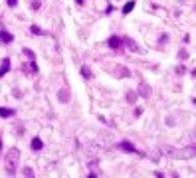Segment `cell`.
<instances>
[{
  "label": "cell",
  "mask_w": 196,
  "mask_h": 178,
  "mask_svg": "<svg viewBox=\"0 0 196 178\" xmlns=\"http://www.w3.org/2000/svg\"><path fill=\"white\" fill-rule=\"evenodd\" d=\"M18 160H20V150L16 146H12L10 150L6 152V172L10 176L16 174V164H18Z\"/></svg>",
  "instance_id": "6da1fadb"
},
{
  "label": "cell",
  "mask_w": 196,
  "mask_h": 178,
  "mask_svg": "<svg viewBox=\"0 0 196 178\" xmlns=\"http://www.w3.org/2000/svg\"><path fill=\"white\" fill-rule=\"evenodd\" d=\"M170 156H174V158H194L196 156V145L184 146V148H180V150H172Z\"/></svg>",
  "instance_id": "7a4b0ae2"
},
{
  "label": "cell",
  "mask_w": 196,
  "mask_h": 178,
  "mask_svg": "<svg viewBox=\"0 0 196 178\" xmlns=\"http://www.w3.org/2000/svg\"><path fill=\"white\" fill-rule=\"evenodd\" d=\"M117 146L121 148V150H125V152H133V154H141V150H137V146H135V145H131L129 141H121Z\"/></svg>",
  "instance_id": "3957f363"
},
{
  "label": "cell",
  "mask_w": 196,
  "mask_h": 178,
  "mask_svg": "<svg viewBox=\"0 0 196 178\" xmlns=\"http://www.w3.org/2000/svg\"><path fill=\"white\" fill-rule=\"evenodd\" d=\"M121 44H125L129 48V52H139V46H137V42L135 40H131V38H121Z\"/></svg>",
  "instance_id": "277c9868"
},
{
  "label": "cell",
  "mask_w": 196,
  "mask_h": 178,
  "mask_svg": "<svg viewBox=\"0 0 196 178\" xmlns=\"http://www.w3.org/2000/svg\"><path fill=\"white\" fill-rule=\"evenodd\" d=\"M113 75H115V77H129V75H131V71H129L125 65H115Z\"/></svg>",
  "instance_id": "5b68a950"
},
{
  "label": "cell",
  "mask_w": 196,
  "mask_h": 178,
  "mask_svg": "<svg viewBox=\"0 0 196 178\" xmlns=\"http://www.w3.org/2000/svg\"><path fill=\"white\" fill-rule=\"evenodd\" d=\"M57 99H60V103H68L69 101V87L57 89Z\"/></svg>",
  "instance_id": "8992f818"
},
{
  "label": "cell",
  "mask_w": 196,
  "mask_h": 178,
  "mask_svg": "<svg viewBox=\"0 0 196 178\" xmlns=\"http://www.w3.org/2000/svg\"><path fill=\"white\" fill-rule=\"evenodd\" d=\"M10 65H12L10 57H4V59H2V63H0V77H4V75L8 73V69H10Z\"/></svg>",
  "instance_id": "52a82bcc"
},
{
  "label": "cell",
  "mask_w": 196,
  "mask_h": 178,
  "mask_svg": "<svg viewBox=\"0 0 196 178\" xmlns=\"http://www.w3.org/2000/svg\"><path fill=\"white\" fill-rule=\"evenodd\" d=\"M107 46H109L111 50H119L121 48V36H111L109 40H107Z\"/></svg>",
  "instance_id": "ba28073f"
},
{
  "label": "cell",
  "mask_w": 196,
  "mask_h": 178,
  "mask_svg": "<svg viewBox=\"0 0 196 178\" xmlns=\"http://www.w3.org/2000/svg\"><path fill=\"white\" fill-rule=\"evenodd\" d=\"M139 95H143L145 99H149V97H151V87H149V83H141L139 85Z\"/></svg>",
  "instance_id": "9c48e42d"
},
{
  "label": "cell",
  "mask_w": 196,
  "mask_h": 178,
  "mask_svg": "<svg viewBox=\"0 0 196 178\" xmlns=\"http://www.w3.org/2000/svg\"><path fill=\"white\" fill-rule=\"evenodd\" d=\"M14 40V36H12L10 32H6V30H0V42H2V44H10V42Z\"/></svg>",
  "instance_id": "30bf717a"
},
{
  "label": "cell",
  "mask_w": 196,
  "mask_h": 178,
  "mask_svg": "<svg viewBox=\"0 0 196 178\" xmlns=\"http://www.w3.org/2000/svg\"><path fill=\"white\" fill-rule=\"evenodd\" d=\"M12 115H16V111H14V109L0 107V117H2V119H8V117H12Z\"/></svg>",
  "instance_id": "8fae6325"
},
{
  "label": "cell",
  "mask_w": 196,
  "mask_h": 178,
  "mask_svg": "<svg viewBox=\"0 0 196 178\" xmlns=\"http://www.w3.org/2000/svg\"><path fill=\"white\" fill-rule=\"evenodd\" d=\"M30 145H32V148H34V150H42L44 143H42V139H40V137H34V139H32V143H30Z\"/></svg>",
  "instance_id": "7c38bea8"
},
{
  "label": "cell",
  "mask_w": 196,
  "mask_h": 178,
  "mask_svg": "<svg viewBox=\"0 0 196 178\" xmlns=\"http://www.w3.org/2000/svg\"><path fill=\"white\" fill-rule=\"evenodd\" d=\"M137 99H139V93L137 91H127V101L129 103H137Z\"/></svg>",
  "instance_id": "4fadbf2b"
},
{
  "label": "cell",
  "mask_w": 196,
  "mask_h": 178,
  "mask_svg": "<svg viewBox=\"0 0 196 178\" xmlns=\"http://www.w3.org/2000/svg\"><path fill=\"white\" fill-rule=\"evenodd\" d=\"M135 0H129V2L127 4H125V6H123V14H129V12H131L133 10V8H135Z\"/></svg>",
  "instance_id": "5bb4252c"
},
{
  "label": "cell",
  "mask_w": 196,
  "mask_h": 178,
  "mask_svg": "<svg viewBox=\"0 0 196 178\" xmlns=\"http://www.w3.org/2000/svg\"><path fill=\"white\" fill-rule=\"evenodd\" d=\"M81 75H83L85 79H91V77H93V73H91V69H89L87 65H83V67H81Z\"/></svg>",
  "instance_id": "9a60e30c"
},
{
  "label": "cell",
  "mask_w": 196,
  "mask_h": 178,
  "mask_svg": "<svg viewBox=\"0 0 196 178\" xmlns=\"http://www.w3.org/2000/svg\"><path fill=\"white\" fill-rule=\"evenodd\" d=\"M30 30H32V34H36V36H42V34H44V30H42L40 26H36V24H34Z\"/></svg>",
  "instance_id": "2e32d148"
},
{
  "label": "cell",
  "mask_w": 196,
  "mask_h": 178,
  "mask_svg": "<svg viewBox=\"0 0 196 178\" xmlns=\"http://www.w3.org/2000/svg\"><path fill=\"white\" fill-rule=\"evenodd\" d=\"M22 174H24V176H30V178H32V176H34V170H32L30 166H26V168H22Z\"/></svg>",
  "instance_id": "e0dca14e"
},
{
  "label": "cell",
  "mask_w": 196,
  "mask_h": 178,
  "mask_svg": "<svg viewBox=\"0 0 196 178\" xmlns=\"http://www.w3.org/2000/svg\"><path fill=\"white\" fill-rule=\"evenodd\" d=\"M42 6V0H32V10H40Z\"/></svg>",
  "instance_id": "ac0fdd59"
},
{
  "label": "cell",
  "mask_w": 196,
  "mask_h": 178,
  "mask_svg": "<svg viewBox=\"0 0 196 178\" xmlns=\"http://www.w3.org/2000/svg\"><path fill=\"white\" fill-rule=\"evenodd\" d=\"M178 57H180V59H186V57H188V52H186V50H180V52H178Z\"/></svg>",
  "instance_id": "d6986e66"
},
{
  "label": "cell",
  "mask_w": 196,
  "mask_h": 178,
  "mask_svg": "<svg viewBox=\"0 0 196 178\" xmlns=\"http://www.w3.org/2000/svg\"><path fill=\"white\" fill-rule=\"evenodd\" d=\"M24 54H26L30 59H34V52H32V50H24Z\"/></svg>",
  "instance_id": "ffe728a7"
},
{
  "label": "cell",
  "mask_w": 196,
  "mask_h": 178,
  "mask_svg": "<svg viewBox=\"0 0 196 178\" xmlns=\"http://www.w3.org/2000/svg\"><path fill=\"white\" fill-rule=\"evenodd\" d=\"M6 2H8V6H10V8H14L16 4H18V0H6Z\"/></svg>",
  "instance_id": "44dd1931"
},
{
  "label": "cell",
  "mask_w": 196,
  "mask_h": 178,
  "mask_svg": "<svg viewBox=\"0 0 196 178\" xmlns=\"http://www.w3.org/2000/svg\"><path fill=\"white\" fill-rule=\"evenodd\" d=\"M141 113H143V107H137V109H135V115H137V117H139V115H141Z\"/></svg>",
  "instance_id": "7402d4cb"
},
{
  "label": "cell",
  "mask_w": 196,
  "mask_h": 178,
  "mask_svg": "<svg viewBox=\"0 0 196 178\" xmlns=\"http://www.w3.org/2000/svg\"><path fill=\"white\" fill-rule=\"evenodd\" d=\"M77 4H83V0H77Z\"/></svg>",
  "instance_id": "603a6c76"
},
{
  "label": "cell",
  "mask_w": 196,
  "mask_h": 178,
  "mask_svg": "<svg viewBox=\"0 0 196 178\" xmlns=\"http://www.w3.org/2000/svg\"><path fill=\"white\" fill-rule=\"evenodd\" d=\"M0 148H2V139H0Z\"/></svg>",
  "instance_id": "cb8c5ba5"
}]
</instances>
